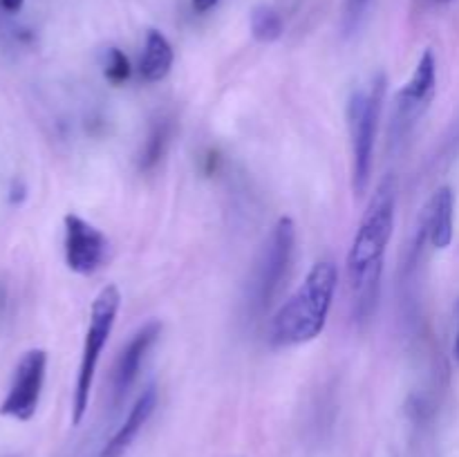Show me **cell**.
I'll use <instances>...</instances> for the list:
<instances>
[{
	"label": "cell",
	"instance_id": "1",
	"mask_svg": "<svg viewBox=\"0 0 459 457\" xmlns=\"http://www.w3.org/2000/svg\"><path fill=\"white\" fill-rule=\"evenodd\" d=\"M339 285V269L332 260H321L309 269L299 289L282 303L272 318L269 339L276 348L303 345L321 336L330 316Z\"/></svg>",
	"mask_w": 459,
	"mask_h": 457
},
{
	"label": "cell",
	"instance_id": "2",
	"mask_svg": "<svg viewBox=\"0 0 459 457\" xmlns=\"http://www.w3.org/2000/svg\"><path fill=\"white\" fill-rule=\"evenodd\" d=\"M397 209V177L385 175L377 184L361 224L348 254V280L352 289H361L368 280L384 276V255L394 228Z\"/></svg>",
	"mask_w": 459,
	"mask_h": 457
},
{
	"label": "cell",
	"instance_id": "3",
	"mask_svg": "<svg viewBox=\"0 0 459 457\" xmlns=\"http://www.w3.org/2000/svg\"><path fill=\"white\" fill-rule=\"evenodd\" d=\"M388 79L377 74L370 88L352 90L348 99V128L352 142V188L359 197L366 195L372 177V160H375V139L384 110Z\"/></svg>",
	"mask_w": 459,
	"mask_h": 457
},
{
	"label": "cell",
	"instance_id": "4",
	"mask_svg": "<svg viewBox=\"0 0 459 457\" xmlns=\"http://www.w3.org/2000/svg\"><path fill=\"white\" fill-rule=\"evenodd\" d=\"M119 307V289H117V285H108L99 291V296L92 303V309H90V325L88 332H85L83 354H81L79 375H76L74 385V401H72V424L74 426H79L83 421L85 412H88L90 392H92L99 358H101L103 348H106L108 339H110Z\"/></svg>",
	"mask_w": 459,
	"mask_h": 457
},
{
	"label": "cell",
	"instance_id": "5",
	"mask_svg": "<svg viewBox=\"0 0 459 457\" xmlns=\"http://www.w3.org/2000/svg\"><path fill=\"white\" fill-rule=\"evenodd\" d=\"M296 251V224L291 218H278L264 240L249 282V305L255 314L272 307L281 291Z\"/></svg>",
	"mask_w": 459,
	"mask_h": 457
},
{
	"label": "cell",
	"instance_id": "6",
	"mask_svg": "<svg viewBox=\"0 0 459 457\" xmlns=\"http://www.w3.org/2000/svg\"><path fill=\"white\" fill-rule=\"evenodd\" d=\"M435 90H437V63H435L433 49H424L415 67V74L399 90L397 101H394V115L390 121V142L399 143L411 133L417 119L429 110Z\"/></svg>",
	"mask_w": 459,
	"mask_h": 457
},
{
	"label": "cell",
	"instance_id": "7",
	"mask_svg": "<svg viewBox=\"0 0 459 457\" xmlns=\"http://www.w3.org/2000/svg\"><path fill=\"white\" fill-rule=\"evenodd\" d=\"M48 370V352L45 349H30L22 354L13 372L12 388L0 403V415L13 417L18 421H30L39 408L40 392Z\"/></svg>",
	"mask_w": 459,
	"mask_h": 457
},
{
	"label": "cell",
	"instance_id": "8",
	"mask_svg": "<svg viewBox=\"0 0 459 457\" xmlns=\"http://www.w3.org/2000/svg\"><path fill=\"white\" fill-rule=\"evenodd\" d=\"M65 264L74 273H94L108 255V237L88 220L67 213L65 220Z\"/></svg>",
	"mask_w": 459,
	"mask_h": 457
},
{
	"label": "cell",
	"instance_id": "9",
	"mask_svg": "<svg viewBox=\"0 0 459 457\" xmlns=\"http://www.w3.org/2000/svg\"><path fill=\"white\" fill-rule=\"evenodd\" d=\"M161 336V323L160 321H148L146 325L139 327L128 341L124 349H121L119 358L115 363V372H112V394H115V403H121L130 388L137 381L142 363L146 358L148 349L157 343Z\"/></svg>",
	"mask_w": 459,
	"mask_h": 457
},
{
	"label": "cell",
	"instance_id": "10",
	"mask_svg": "<svg viewBox=\"0 0 459 457\" xmlns=\"http://www.w3.org/2000/svg\"><path fill=\"white\" fill-rule=\"evenodd\" d=\"M155 408H157V388L151 384L142 394H139L134 406L130 408L126 421L117 428V433L108 439L99 457H124L126 453H128V448L133 446L134 439H137V435L142 433L143 426L148 424V419L152 417Z\"/></svg>",
	"mask_w": 459,
	"mask_h": 457
},
{
	"label": "cell",
	"instance_id": "11",
	"mask_svg": "<svg viewBox=\"0 0 459 457\" xmlns=\"http://www.w3.org/2000/svg\"><path fill=\"white\" fill-rule=\"evenodd\" d=\"M453 206H455V197H453L451 186H442L433 197H430L429 206H426L424 215V228L429 233L430 242L435 249H446L453 242Z\"/></svg>",
	"mask_w": 459,
	"mask_h": 457
},
{
	"label": "cell",
	"instance_id": "12",
	"mask_svg": "<svg viewBox=\"0 0 459 457\" xmlns=\"http://www.w3.org/2000/svg\"><path fill=\"white\" fill-rule=\"evenodd\" d=\"M175 54L173 45L169 43L160 30H148L146 40H143V54L139 61V74L148 83H157V81L166 79L173 67Z\"/></svg>",
	"mask_w": 459,
	"mask_h": 457
},
{
	"label": "cell",
	"instance_id": "13",
	"mask_svg": "<svg viewBox=\"0 0 459 457\" xmlns=\"http://www.w3.org/2000/svg\"><path fill=\"white\" fill-rule=\"evenodd\" d=\"M173 134H175L173 116L161 115L160 119L152 121L151 130H148L146 134V142H143L142 151H139V160H137L139 170L151 173V170L164 160L166 151H169L170 142H173Z\"/></svg>",
	"mask_w": 459,
	"mask_h": 457
},
{
	"label": "cell",
	"instance_id": "14",
	"mask_svg": "<svg viewBox=\"0 0 459 457\" xmlns=\"http://www.w3.org/2000/svg\"><path fill=\"white\" fill-rule=\"evenodd\" d=\"M251 34L260 43H273L282 36V18L269 4H258V7L251 9Z\"/></svg>",
	"mask_w": 459,
	"mask_h": 457
},
{
	"label": "cell",
	"instance_id": "15",
	"mask_svg": "<svg viewBox=\"0 0 459 457\" xmlns=\"http://www.w3.org/2000/svg\"><path fill=\"white\" fill-rule=\"evenodd\" d=\"M130 72H133V67H130L128 56H126V54L117 47L108 49L106 79L110 81L112 85H121L130 79Z\"/></svg>",
	"mask_w": 459,
	"mask_h": 457
},
{
	"label": "cell",
	"instance_id": "16",
	"mask_svg": "<svg viewBox=\"0 0 459 457\" xmlns=\"http://www.w3.org/2000/svg\"><path fill=\"white\" fill-rule=\"evenodd\" d=\"M366 4H368V0H348V22L350 25H354V22L359 21V16L363 13Z\"/></svg>",
	"mask_w": 459,
	"mask_h": 457
},
{
	"label": "cell",
	"instance_id": "17",
	"mask_svg": "<svg viewBox=\"0 0 459 457\" xmlns=\"http://www.w3.org/2000/svg\"><path fill=\"white\" fill-rule=\"evenodd\" d=\"M191 3H193V9H195L197 13H206L209 9H213L220 0H191Z\"/></svg>",
	"mask_w": 459,
	"mask_h": 457
},
{
	"label": "cell",
	"instance_id": "18",
	"mask_svg": "<svg viewBox=\"0 0 459 457\" xmlns=\"http://www.w3.org/2000/svg\"><path fill=\"white\" fill-rule=\"evenodd\" d=\"M22 3H25V0H0V7L7 13H18L22 9Z\"/></svg>",
	"mask_w": 459,
	"mask_h": 457
},
{
	"label": "cell",
	"instance_id": "19",
	"mask_svg": "<svg viewBox=\"0 0 459 457\" xmlns=\"http://www.w3.org/2000/svg\"><path fill=\"white\" fill-rule=\"evenodd\" d=\"M22 197H25V188H22V186L13 188V195H12V200H13V202H21Z\"/></svg>",
	"mask_w": 459,
	"mask_h": 457
},
{
	"label": "cell",
	"instance_id": "20",
	"mask_svg": "<svg viewBox=\"0 0 459 457\" xmlns=\"http://www.w3.org/2000/svg\"><path fill=\"white\" fill-rule=\"evenodd\" d=\"M455 358L459 361V332H457V339H455Z\"/></svg>",
	"mask_w": 459,
	"mask_h": 457
},
{
	"label": "cell",
	"instance_id": "21",
	"mask_svg": "<svg viewBox=\"0 0 459 457\" xmlns=\"http://www.w3.org/2000/svg\"><path fill=\"white\" fill-rule=\"evenodd\" d=\"M435 3H451V0H435Z\"/></svg>",
	"mask_w": 459,
	"mask_h": 457
}]
</instances>
